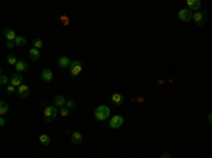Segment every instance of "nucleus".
<instances>
[{
    "label": "nucleus",
    "instance_id": "4",
    "mask_svg": "<svg viewBox=\"0 0 212 158\" xmlns=\"http://www.w3.org/2000/svg\"><path fill=\"white\" fill-rule=\"evenodd\" d=\"M81 71H82V62H81L79 59H75V61L71 62V65H69V72H71V75L74 76V78L79 75Z\"/></svg>",
    "mask_w": 212,
    "mask_h": 158
},
{
    "label": "nucleus",
    "instance_id": "24",
    "mask_svg": "<svg viewBox=\"0 0 212 158\" xmlns=\"http://www.w3.org/2000/svg\"><path fill=\"white\" fill-rule=\"evenodd\" d=\"M6 92L9 95H12V93H14V92H17V88H16V86H13L12 83H9V85H7V88H6Z\"/></svg>",
    "mask_w": 212,
    "mask_h": 158
},
{
    "label": "nucleus",
    "instance_id": "7",
    "mask_svg": "<svg viewBox=\"0 0 212 158\" xmlns=\"http://www.w3.org/2000/svg\"><path fill=\"white\" fill-rule=\"evenodd\" d=\"M187 6L191 12L195 13V12H200L201 10L202 3H201V0H187Z\"/></svg>",
    "mask_w": 212,
    "mask_h": 158
},
{
    "label": "nucleus",
    "instance_id": "15",
    "mask_svg": "<svg viewBox=\"0 0 212 158\" xmlns=\"http://www.w3.org/2000/svg\"><path fill=\"white\" fill-rule=\"evenodd\" d=\"M28 55H30V58L33 59V61H38L40 59V57H41V52H40V49H37V48H31L30 51H28Z\"/></svg>",
    "mask_w": 212,
    "mask_h": 158
},
{
    "label": "nucleus",
    "instance_id": "19",
    "mask_svg": "<svg viewBox=\"0 0 212 158\" xmlns=\"http://www.w3.org/2000/svg\"><path fill=\"white\" fill-rule=\"evenodd\" d=\"M40 143L43 144V146H49V144H51V138H49V136H47V134H41Z\"/></svg>",
    "mask_w": 212,
    "mask_h": 158
},
{
    "label": "nucleus",
    "instance_id": "21",
    "mask_svg": "<svg viewBox=\"0 0 212 158\" xmlns=\"http://www.w3.org/2000/svg\"><path fill=\"white\" fill-rule=\"evenodd\" d=\"M7 112H9V105H7L4 100H2L0 102V114L4 116Z\"/></svg>",
    "mask_w": 212,
    "mask_h": 158
},
{
    "label": "nucleus",
    "instance_id": "9",
    "mask_svg": "<svg viewBox=\"0 0 212 158\" xmlns=\"http://www.w3.org/2000/svg\"><path fill=\"white\" fill-rule=\"evenodd\" d=\"M111 102L115 105V106H122L125 103V96L122 93H113L111 97Z\"/></svg>",
    "mask_w": 212,
    "mask_h": 158
},
{
    "label": "nucleus",
    "instance_id": "12",
    "mask_svg": "<svg viewBox=\"0 0 212 158\" xmlns=\"http://www.w3.org/2000/svg\"><path fill=\"white\" fill-rule=\"evenodd\" d=\"M16 93L19 95L20 97H28V96H30V88H28L27 85H24V83H23L21 86H19V88H17V92H16Z\"/></svg>",
    "mask_w": 212,
    "mask_h": 158
},
{
    "label": "nucleus",
    "instance_id": "16",
    "mask_svg": "<svg viewBox=\"0 0 212 158\" xmlns=\"http://www.w3.org/2000/svg\"><path fill=\"white\" fill-rule=\"evenodd\" d=\"M82 140H83L82 134L78 133V131H75V133L71 134V141H72L74 144H81V143H82Z\"/></svg>",
    "mask_w": 212,
    "mask_h": 158
},
{
    "label": "nucleus",
    "instance_id": "29",
    "mask_svg": "<svg viewBox=\"0 0 212 158\" xmlns=\"http://www.w3.org/2000/svg\"><path fill=\"white\" fill-rule=\"evenodd\" d=\"M208 122L212 124V113H209V114H208Z\"/></svg>",
    "mask_w": 212,
    "mask_h": 158
},
{
    "label": "nucleus",
    "instance_id": "17",
    "mask_svg": "<svg viewBox=\"0 0 212 158\" xmlns=\"http://www.w3.org/2000/svg\"><path fill=\"white\" fill-rule=\"evenodd\" d=\"M71 62H72V61H69V58H68V57H61L58 59V67L59 68H69Z\"/></svg>",
    "mask_w": 212,
    "mask_h": 158
},
{
    "label": "nucleus",
    "instance_id": "26",
    "mask_svg": "<svg viewBox=\"0 0 212 158\" xmlns=\"http://www.w3.org/2000/svg\"><path fill=\"white\" fill-rule=\"evenodd\" d=\"M77 106V103H75L74 100H67V105H65V107H68V109H74V107Z\"/></svg>",
    "mask_w": 212,
    "mask_h": 158
},
{
    "label": "nucleus",
    "instance_id": "27",
    "mask_svg": "<svg viewBox=\"0 0 212 158\" xmlns=\"http://www.w3.org/2000/svg\"><path fill=\"white\" fill-rule=\"evenodd\" d=\"M14 47H16L14 41H7V48H14Z\"/></svg>",
    "mask_w": 212,
    "mask_h": 158
},
{
    "label": "nucleus",
    "instance_id": "13",
    "mask_svg": "<svg viewBox=\"0 0 212 158\" xmlns=\"http://www.w3.org/2000/svg\"><path fill=\"white\" fill-rule=\"evenodd\" d=\"M3 35H4V38H6L7 41H14V40L17 38V34H16V31L12 30V28H6V30L3 31Z\"/></svg>",
    "mask_w": 212,
    "mask_h": 158
},
{
    "label": "nucleus",
    "instance_id": "3",
    "mask_svg": "<svg viewBox=\"0 0 212 158\" xmlns=\"http://www.w3.org/2000/svg\"><path fill=\"white\" fill-rule=\"evenodd\" d=\"M192 20L195 21V24L197 26H205L206 21H208V16H206L205 12H195L192 14Z\"/></svg>",
    "mask_w": 212,
    "mask_h": 158
},
{
    "label": "nucleus",
    "instance_id": "22",
    "mask_svg": "<svg viewBox=\"0 0 212 158\" xmlns=\"http://www.w3.org/2000/svg\"><path fill=\"white\" fill-rule=\"evenodd\" d=\"M33 45H34V48H37V49L43 48V40H41V38H35L33 41Z\"/></svg>",
    "mask_w": 212,
    "mask_h": 158
},
{
    "label": "nucleus",
    "instance_id": "6",
    "mask_svg": "<svg viewBox=\"0 0 212 158\" xmlns=\"http://www.w3.org/2000/svg\"><path fill=\"white\" fill-rule=\"evenodd\" d=\"M192 14L194 13L191 12L190 9H181L178 12V18L181 20V21H184V23H187V21H190V20H192Z\"/></svg>",
    "mask_w": 212,
    "mask_h": 158
},
{
    "label": "nucleus",
    "instance_id": "30",
    "mask_svg": "<svg viewBox=\"0 0 212 158\" xmlns=\"http://www.w3.org/2000/svg\"><path fill=\"white\" fill-rule=\"evenodd\" d=\"M4 123H6V120L2 117V118H0V126H4Z\"/></svg>",
    "mask_w": 212,
    "mask_h": 158
},
{
    "label": "nucleus",
    "instance_id": "25",
    "mask_svg": "<svg viewBox=\"0 0 212 158\" xmlns=\"http://www.w3.org/2000/svg\"><path fill=\"white\" fill-rule=\"evenodd\" d=\"M59 116H62V117L69 116V109H68V107H62V109L59 110Z\"/></svg>",
    "mask_w": 212,
    "mask_h": 158
},
{
    "label": "nucleus",
    "instance_id": "2",
    "mask_svg": "<svg viewBox=\"0 0 212 158\" xmlns=\"http://www.w3.org/2000/svg\"><path fill=\"white\" fill-rule=\"evenodd\" d=\"M58 114H59V112H58V109H57L55 106H47L45 109H44V112H43L44 120H45L47 123H52L57 118V116Z\"/></svg>",
    "mask_w": 212,
    "mask_h": 158
},
{
    "label": "nucleus",
    "instance_id": "11",
    "mask_svg": "<svg viewBox=\"0 0 212 158\" xmlns=\"http://www.w3.org/2000/svg\"><path fill=\"white\" fill-rule=\"evenodd\" d=\"M16 72L17 73H23V72H26V71L28 69V64L24 61V59H19V62L16 64Z\"/></svg>",
    "mask_w": 212,
    "mask_h": 158
},
{
    "label": "nucleus",
    "instance_id": "28",
    "mask_svg": "<svg viewBox=\"0 0 212 158\" xmlns=\"http://www.w3.org/2000/svg\"><path fill=\"white\" fill-rule=\"evenodd\" d=\"M160 158H171V155L170 154H163V155H160Z\"/></svg>",
    "mask_w": 212,
    "mask_h": 158
},
{
    "label": "nucleus",
    "instance_id": "18",
    "mask_svg": "<svg viewBox=\"0 0 212 158\" xmlns=\"http://www.w3.org/2000/svg\"><path fill=\"white\" fill-rule=\"evenodd\" d=\"M14 43H16V47H24L26 44H27V40H26V37L17 35V38L14 40Z\"/></svg>",
    "mask_w": 212,
    "mask_h": 158
},
{
    "label": "nucleus",
    "instance_id": "14",
    "mask_svg": "<svg viewBox=\"0 0 212 158\" xmlns=\"http://www.w3.org/2000/svg\"><path fill=\"white\" fill-rule=\"evenodd\" d=\"M65 105H67V100H65L64 96H61V95L55 96V99H54V106L55 107H65Z\"/></svg>",
    "mask_w": 212,
    "mask_h": 158
},
{
    "label": "nucleus",
    "instance_id": "1",
    "mask_svg": "<svg viewBox=\"0 0 212 158\" xmlns=\"http://www.w3.org/2000/svg\"><path fill=\"white\" fill-rule=\"evenodd\" d=\"M93 114H95L96 120H99V122H105V120L109 118V116H111V109H109V106H106V105H101V106H98L95 109Z\"/></svg>",
    "mask_w": 212,
    "mask_h": 158
},
{
    "label": "nucleus",
    "instance_id": "20",
    "mask_svg": "<svg viewBox=\"0 0 212 158\" xmlns=\"http://www.w3.org/2000/svg\"><path fill=\"white\" fill-rule=\"evenodd\" d=\"M6 59H7V62H9V65H14V67H16V64L19 62V59H17V57H16L14 54H9Z\"/></svg>",
    "mask_w": 212,
    "mask_h": 158
},
{
    "label": "nucleus",
    "instance_id": "8",
    "mask_svg": "<svg viewBox=\"0 0 212 158\" xmlns=\"http://www.w3.org/2000/svg\"><path fill=\"white\" fill-rule=\"evenodd\" d=\"M23 76H21V73H17L16 72L14 75H12L10 76V83H12L13 86H16V88H19V86H21L23 85Z\"/></svg>",
    "mask_w": 212,
    "mask_h": 158
},
{
    "label": "nucleus",
    "instance_id": "10",
    "mask_svg": "<svg viewBox=\"0 0 212 158\" xmlns=\"http://www.w3.org/2000/svg\"><path fill=\"white\" fill-rule=\"evenodd\" d=\"M41 78H43L44 82L49 83L52 79H54V73H52V71L49 69V68H45V69L41 71Z\"/></svg>",
    "mask_w": 212,
    "mask_h": 158
},
{
    "label": "nucleus",
    "instance_id": "23",
    "mask_svg": "<svg viewBox=\"0 0 212 158\" xmlns=\"http://www.w3.org/2000/svg\"><path fill=\"white\" fill-rule=\"evenodd\" d=\"M0 83H2V85H9V83H10V79L7 78L4 73H2V76H0Z\"/></svg>",
    "mask_w": 212,
    "mask_h": 158
},
{
    "label": "nucleus",
    "instance_id": "5",
    "mask_svg": "<svg viewBox=\"0 0 212 158\" xmlns=\"http://www.w3.org/2000/svg\"><path fill=\"white\" fill-rule=\"evenodd\" d=\"M123 123H125V118H123L120 114H115V116H112L111 122H109V127L113 128V130H116V128L122 127Z\"/></svg>",
    "mask_w": 212,
    "mask_h": 158
}]
</instances>
